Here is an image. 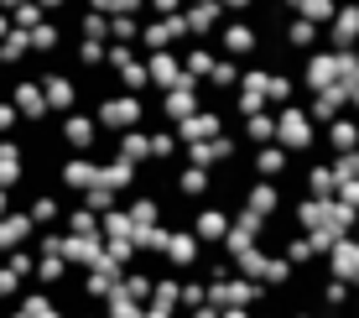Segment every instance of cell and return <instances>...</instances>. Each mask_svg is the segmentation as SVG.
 <instances>
[{
    "label": "cell",
    "instance_id": "21",
    "mask_svg": "<svg viewBox=\"0 0 359 318\" xmlns=\"http://www.w3.org/2000/svg\"><path fill=\"white\" fill-rule=\"evenodd\" d=\"M297 277V266L287 261L281 251H266V266H261V287H287Z\"/></svg>",
    "mask_w": 359,
    "mask_h": 318
},
{
    "label": "cell",
    "instance_id": "20",
    "mask_svg": "<svg viewBox=\"0 0 359 318\" xmlns=\"http://www.w3.org/2000/svg\"><path fill=\"white\" fill-rule=\"evenodd\" d=\"M287 6H292V16L313 21V27H328V21H333V11H339L344 0H287Z\"/></svg>",
    "mask_w": 359,
    "mask_h": 318
},
{
    "label": "cell",
    "instance_id": "32",
    "mask_svg": "<svg viewBox=\"0 0 359 318\" xmlns=\"http://www.w3.org/2000/svg\"><path fill=\"white\" fill-rule=\"evenodd\" d=\"M349 318H359V292H354V303H349Z\"/></svg>",
    "mask_w": 359,
    "mask_h": 318
},
{
    "label": "cell",
    "instance_id": "33",
    "mask_svg": "<svg viewBox=\"0 0 359 318\" xmlns=\"http://www.w3.org/2000/svg\"><path fill=\"white\" fill-rule=\"evenodd\" d=\"M349 235H359V209H354V230H349Z\"/></svg>",
    "mask_w": 359,
    "mask_h": 318
},
{
    "label": "cell",
    "instance_id": "28",
    "mask_svg": "<svg viewBox=\"0 0 359 318\" xmlns=\"http://www.w3.org/2000/svg\"><path fill=\"white\" fill-rule=\"evenodd\" d=\"M73 100H79V89H73V79H53V105H73Z\"/></svg>",
    "mask_w": 359,
    "mask_h": 318
},
{
    "label": "cell",
    "instance_id": "10",
    "mask_svg": "<svg viewBox=\"0 0 359 318\" xmlns=\"http://www.w3.org/2000/svg\"><path fill=\"white\" fill-rule=\"evenodd\" d=\"M323 266H328V277H339V282L359 287V235H344L339 246L323 256Z\"/></svg>",
    "mask_w": 359,
    "mask_h": 318
},
{
    "label": "cell",
    "instance_id": "22",
    "mask_svg": "<svg viewBox=\"0 0 359 318\" xmlns=\"http://www.w3.org/2000/svg\"><path fill=\"white\" fill-rule=\"evenodd\" d=\"M240 68H245V63H234V58H224V53H219L214 73H208V89H214V94H229L234 84H240Z\"/></svg>",
    "mask_w": 359,
    "mask_h": 318
},
{
    "label": "cell",
    "instance_id": "15",
    "mask_svg": "<svg viewBox=\"0 0 359 318\" xmlns=\"http://www.w3.org/2000/svg\"><path fill=\"white\" fill-rule=\"evenodd\" d=\"M281 37H287V47H292V53H313V47L318 42H323V27H313V21H302V16H292L287 21V27H281Z\"/></svg>",
    "mask_w": 359,
    "mask_h": 318
},
{
    "label": "cell",
    "instance_id": "19",
    "mask_svg": "<svg viewBox=\"0 0 359 318\" xmlns=\"http://www.w3.org/2000/svg\"><path fill=\"white\" fill-rule=\"evenodd\" d=\"M281 256H287L292 266H318V261H323V256H318V246L302 235V230H292V235L281 240Z\"/></svg>",
    "mask_w": 359,
    "mask_h": 318
},
{
    "label": "cell",
    "instance_id": "36",
    "mask_svg": "<svg viewBox=\"0 0 359 318\" xmlns=\"http://www.w3.org/2000/svg\"><path fill=\"white\" fill-rule=\"evenodd\" d=\"M89 318H94V313H89Z\"/></svg>",
    "mask_w": 359,
    "mask_h": 318
},
{
    "label": "cell",
    "instance_id": "31",
    "mask_svg": "<svg viewBox=\"0 0 359 318\" xmlns=\"http://www.w3.org/2000/svg\"><path fill=\"white\" fill-rule=\"evenodd\" d=\"M219 318H255V308H240V303H234V308H219Z\"/></svg>",
    "mask_w": 359,
    "mask_h": 318
},
{
    "label": "cell",
    "instance_id": "34",
    "mask_svg": "<svg viewBox=\"0 0 359 318\" xmlns=\"http://www.w3.org/2000/svg\"><path fill=\"white\" fill-rule=\"evenodd\" d=\"M292 318H323V313H292Z\"/></svg>",
    "mask_w": 359,
    "mask_h": 318
},
{
    "label": "cell",
    "instance_id": "25",
    "mask_svg": "<svg viewBox=\"0 0 359 318\" xmlns=\"http://www.w3.org/2000/svg\"><path fill=\"white\" fill-rule=\"evenodd\" d=\"M63 183H68V188H94V183H99V167L89 162V157H79V162H68Z\"/></svg>",
    "mask_w": 359,
    "mask_h": 318
},
{
    "label": "cell",
    "instance_id": "13",
    "mask_svg": "<svg viewBox=\"0 0 359 318\" xmlns=\"http://www.w3.org/2000/svg\"><path fill=\"white\" fill-rule=\"evenodd\" d=\"M240 141L245 146H266V141H276V110H255V115H240Z\"/></svg>",
    "mask_w": 359,
    "mask_h": 318
},
{
    "label": "cell",
    "instance_id": "35",
    "mask_svg": "<svg viewBox=\"0 0 359 318\" xmlns=\"http://www.w3.org/2000/svg\"><path fill=\"white\" fill-rule=\"evenodd\" d=\"M255 318H276V313H255Z\"/></svg>",
    "mask_w": 359,
    "mask_h": 318
},
{
    "label": "cell",
    "instance_id": "14",
    "mask_svg": "<svg viewBox=\"0 0 359 318\" xmlns=\"http://www.w3.org/2000/svg\"><path fill=\"white\" fill-rule=\"evenodd\" d=\"M135 178H141V167H135L130 157H109V162L99 167V188H115V193L135 188Z\"/></svg>",
    "mask_w": 359,
    "mask_h": 318
},
{
    "label": "cell",
    "instance_id": "18",
    "mask_svg": "<svg viewBox=\"0 0 359 318\" xmlns=\"http://www.w3.org/2000/svg\"><path fill=\"white\" fill-rule=\"evenodd\" d=\"M120 152H126L135 167H146V162H151V131H146V126L120 131Z\"/></svg>",
    "mask_w": 359,
    "mask_h": 318
},
{
    "label": "cell",
    "instance_id": "23",
    "mask_svg": "<svg viewBox=\"0 0 359 318\" xmlns=\"http://www.w3.org/2000/svg\"><path fill=\"white\" fill-rule=\"evenodd\" d=\"M141 313H146V303H135L126 287H115L104 298V318H141Z\"/></svg>",
    "mask_w": 359,
    "mask_h": 318
},
{
    "label": "cell",
    "instance_id": "29",
    "mask_svg": "<svg viewBox=\"0 0 359 318\" xmlns=\"http://www.w3.org/2000/svg\"><path fill=\"white\" fill-rule=\"evenodd\" d=\"M188 0H146V16H177Z\"/></svg>",
    "mask_w": 359,
    "mask_h": 318
},
{
    "label": "cell",
    "instance_id": "6",
    "mask_svg": "<svg viewBox=\"0 0 359 318\" xmlns=\"http://www.w3.org/2000/svg\"><path fill=\"white\" fill-rule=\"evenodd\" d=\"M203 240H198L193 235V230L188 225H177V230H172V235H167V272H177V277H188V272H198V261H203Z\"/></svg>",
    "mask_w": 359,
    "mask_h": 318
},
{
    "label": "cell",
    "instance_id": "7",
    "mask_svg": "<svg viewBox=\"0 0 359 318\" xmlns=\"http://www.w3.org/2000/svg\"><path fill=\"white\" fill-rule=\"evenodd\" d=\"M318 146H323L328 157L359 152V115H333L328 126H318Z\"/></svg>",
    "mask_w": 359,
    "mask_h": 318
},
{
    "label": "cell",
    "instance_id": "9",
    "mask_svg": "<svg viewBox=\"0 0 359 318\" xmlns=\"http://www.w3.org/2000/svg\"><path fill=\"white\" fill-rule=\"evenodd\" d=\"M323 42L328 47H359V0H344L339 11H333V21L323 27Z\"/></svg>",
    "mask_w": 359,
    "mask_h": 318
},
{
    "label": "cell",
    "instance_id": "5",
    "mask_svg": "<svg viewBox=\"0 0 359 318\" xmlns=\"http://www.w3.org/2000/svg\"><path fill=\"white\" fill-rule=\"evenodd\" d=\"M250 173L266 178V183H287L292 173H302V167H297V157L287 152V146L266 141V146H250Z\"/></svg>",
    "mask_w": 359,
    "mask_h": 318
},
{
    "label": "cell",
    "instance_id": "26",
    "mask_svg": "<svg viewBox=\"0 0 359 318\" xmlns=\"http://www.w3.org/2000/svg\"><path fill=\"white\" fill-rule=\"evenodd\" d=\"M141 21L146 16H126V11L109 16V42H135V37H141Z\"/></svg>",
    "mask_w": 359,
    "mask_h": 318
},
{
    "label": "cell",
    "instance_id": "24",
    "mask_svg": "<svg viewBox=\"0 0 359 318\" xmlns=\"http://www.w3.org/2000/svg\"><path fill=\"white\" fill-rule=\"evenodd\" d=\"M130 225H162V204L151 199V193H135V204H130Z\"/></svg>",
    "mask_w": 359,
    "mask_h": 318
},
{
    "label": "cell",
    "instance_id": "3",
    "mask_svg": "<svg viewBox=\"0 0 359 318\" xmlns=\"http://www.w3.org/2000/svg\"><path fill=\"white\" fill-rule=\"evenodd\" d=\"M182 42H193V32H188V16H146L141 21V37H135V47L141 53H162V47H182Z\"/></svg>",
    "mask_w": 359,
    "mask_h": 318
},
{
    "label": "cell",
    "instance_id": "1",
    "mask_svg": "<svg viewBox=\"0 0 359 318\" xmlns=\"http://www.w3.org/2000/svg\"><path fill=\"white\" fill-rule=\"evenodd\" d=\"M156 94H104L99 100V131H109V136H120V131H130V126H146V110H151Z\"/></svg>",
    "mask_w": 359,
    "mask_h": 318
},
{
    "label": "cell",
    "instance_id": "11",
    "mask_svg": "<svg viewBox=\"0 0 359 318\" xmlns=\"http://www.w3.org/2000/svg\"><path fill=\"white\" fill-rule=\"evenodd\" d=\"M177 58H182V73H188V79L208 84V73H214V63H219V47L203 42V37H193V42L177 47Z\"/></svg>",
    "mask_w": 359,
    "mask_h": 318
},
{
    "label": "cell",
    "instance_id": "4",
    "mask_svg": "<svg viewBox=\"0 0 359 318\" xmlns=\"http://www.w3.org/2000/svg\"><path fill=\"white\" fill-rule=\"evenodd\" d=\"M208 42H214L224 58H234V63H250V58H255V47H261V32H255L245 16H224V27L208 37Z\"/></svg>",
    "mask_w": 359,
    "mask_h": 318
},
{
    "label": "cell",
    "instance_id": "2",
    "mask_svg": "<svg viewBox=\"0 0 359 318\" xmlns=\"http://www.w3.org/2000/svg\"><path fill=\"white\" fill-rule=\"evenodd\" d=\"M276 146H287L292 157H302V152L318 146V126H313V115H307L302 105H281L276 110Z\"/></svg>",
    "mask_w": 359,
    "mask_h": 318
},
{
    "label": "cell",
    "instance_id": "16",
    "mask_svg": "<svg viewBox=\"0 0 359 318\" xmlns=\"http://www.w3.org/2000/svg\"><path fill=\"white\" fill-rule=\"evenodd\" d=\"M208 183H214V178H208V167H188V162H182L177 167V199L203 204L208 199Z\"/></svg>",
    "mask_w": 359,
    "mask_h": 318
},
{
    "label": "cell",
    "instance_id": "17",
    "mask_svg": "<svg viewBox=\"0 0 359 318\" xmlns=\"http://www.w3.org/2000/svg\"><path fill=\"white\" fill-rule=\"evenodd\" d=\"M94 136H99V120H89V115H68L63 120V141L73 146V152H89Z\"/></svg>",
    "mask_w": 359,
    "mask_h": 318
},
{
    "label": "cell",
    "instance_id": "27",
    "mask_svg": "<svg viewBox=\"0 0 359 318\" xmlns=\"http://www.w3.org/2000/svg\"><path fill=\"white\" fill-rule=\"evenodd\" d=\"M68 261H83V266H99V256H104V251H99V240H89V235H83V240H68Z\"/></svg>",
    "mask_w": 359,
    "mask_h": 318
},
{
    "label": "cell",
    "instance_id": "12",
    "mask_svg": "<svg viewBox=\"0 0 359 318\" xmlns=\"http://www.w3.org/2000/svg\"><path fill=\"white\" fill-rule=\"evenodd\" d=\"M182 16H188V32L208 42V37L224 27V16H229V11L219 6V0H188V6H182Z\"/></svg>",
    "mask_w": 359,
    "mask_h": 318
},
{
    "label": "cell",
    "instance_id": "8",
    "mask_svg": "<svg viewBox=\"0 0 359 318\" xmlns=\"http://www.w3.org/2000/svg\"><path fill=\"white\" fill-rule=\"evenodd\" d=\"M188 230L203 240V246H219V240L229 235V209H219V204H193Z\"/></svg>",
    "mask_w": 359,
    "mask_h": 318
},
{
    "label": "cell",
    "instance_id": "30",
    "mask_svg": "<svg viewBox=\"0 0 359 318\" xmlns=\"http://www.w3.org/2000/svg\"><path fill=\"white\" fill-rule=\"evenodd\" d=\"M219 6H224V11H229V16H245V11H250V6H255V0H219Z\"/></svg>",
    "mask_w": 359,
    "mask_h": 318
}]
</instances>
